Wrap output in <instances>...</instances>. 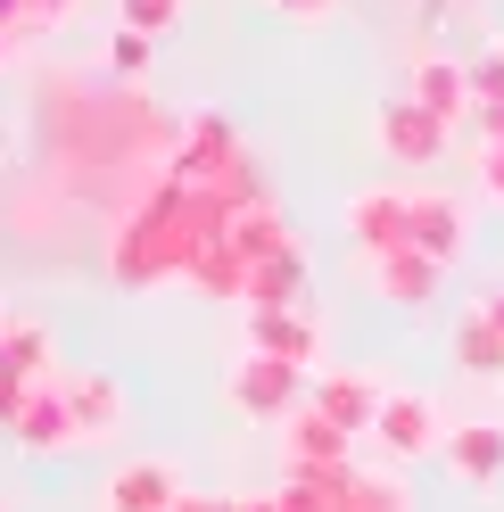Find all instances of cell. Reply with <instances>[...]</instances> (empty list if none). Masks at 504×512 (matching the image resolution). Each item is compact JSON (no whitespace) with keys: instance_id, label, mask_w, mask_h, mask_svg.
<instances>
[{"instance_id":"cell-20","label":"cell","mask_w":504,"mask_h":512,"mask_svg":"<svg viewBox=\"0 0 504 512\" xmlns=\"http://www.w3.org/2000/svg\"><path fill=\"white\" fill-rule=\"evenodd\" d=\"M248 306H306V248L248 265Z\"/></svg>"},{"instance_id":"cell-17","label":"cell","mask_w":504,"mask_h":512,"mask_svg":"<svg viewBox=\"0 0 504 512\" xmlns=\"http://www.w3.org/2000/svg\"><path fill=\"white\" fill-rule=\"evenodd\" d=\"M463 240H471V207L455 190H414V248L438 256V265H455Z\"/></svg>"},{"instance_id":"cell-1","label":"cell","mask_w":504,"mask_h":512,"mask_svg":"<svg viewBox=\"0 0 504 512\" xmlns=\"http://www.w3.org/2000/svg\"><path fill=\"white\" fill-rule=\"evenodd\" d=\"M306 389H314V372L290 364V356H240L232 380H224V397H232L240 422H273V430L306 405Z\"/></svg>"},{"instance_id":"cell-5","label":"cell","mask_w":504,"mask_h":512,"mask_svg":"<svg viewBox=\"0 0 504 512\" xmlns=\"http://www.w3.org/2000/svg\"><path fill=\"white\" fill-rule=\"evenodd\" d=\"M58 389H67V413H75V446H108V438H124V422H133V397H124L116 372H67Z\"/></svg>"},{"instance_id":"cell-2","label":"cell","mask_w":504,"mask_h":512,"mask_svg":"<svg viewBox=\"0 0 504 512\" xmlns=\"http://www.w3.org/2000/svg\"><path fill=\"white\" fill-rule=\"evenodd\" d=\"M372 446L389 455V471L438 463V446H447V413H438V397L430 389H389L381 397V422H372Z\"/></svg>"},{"instance_id":"cell-31","label":"cell","mask_w":504,"mask_h":512,"mask_svg":"<svg viewBox=\"0 0 504 512\" xmlns=\"http://www.w3.org/2000/svg\"><path fill=\"white\" fill-rule=\"evenodd\" d=\"M174 512H232V496H182Z\"/></svg>"},{"instance_id":"cell-6","label":"cell","mask_w":504,"mask_h":512,"mask_svg":"<svg viewBox=\"0 0 504 512\" xmlns=\"http://www.w3.org/2000/svg\"><path fill=\"white\" fill-rule=\"evenodd\" d=\"M438 471L455 488H496L504 479V422L496 413H471V422H447V446H438Z\"/></svg>"},{"instance_id":"cell-18","label":"cell","mask_w":504,"mask_h":512,"mask_svg":"<svg viewBox=\"0 0 504 512\" xmlns=\"http://www.w3.org/2000/svg\"><path fill=\"white\" fill-rule=\"evenodd\" d=\"M191 290H199V298H224V306H248V256H240L224 232L191 256Z\"/></svg>"},{"instance_id":"cell-28","label":"cell","mask_w":504,"mask_h":512,"mask_svg":"<svg viewBox=\"0 0 504 512\" xmlns=\"http://www.w3.org/2000/svg\"><path fill=\"white\" fill-rule=\"evenodd\" d=\"M265 9H281V17H298V25H323L339 0H265Z\"/></svg>"},{"instance_id":"cell-30","label":"cell","mask_w":504,"mask_h":512,"mask_svg":"<svg viewBox=\"0 0 504 512\" xmlns=\"http://www.w3.org/2000/svg\"><path fill=\"white\" fill-rule=\"evenodd\" d=\"M0 34H17V42H25V0H0Z\"/></svg>"},{"instance_id":"cell-29","label":"cell","mask_w":504,"mask_h":512,"mask_svg":"<svg viewBox=\"0 0 504 512\" xmlns=\"http://www.w3.org/2000/svg\"><path fill=\"white\" fill-rule=\"evenodd\" d=\"M471 306H480V314H488V323L504 331V273H496V281H488V290H480V298H471Z\"/></svg>"},{"instance_id":"cell-9","label":"cell","mask_w":504,"mask_h":512,"mask_svg":"<svg viewBox=\"0 0 504 512\" xmlns=\"http://www.w3.org/2000/svg\"><path fill=\"white\" fill-rule=\"evenodd\" d=\"M232 166H248V149H240V124H232L224 108H191V124H182V141H174V174L224 182Z\"/></svg>"},{"instance_id":"cell-25","label":"cell","mask_w":504,"mask_h":512,"mask_svg":"<svg viewBox=\"0 0 504 512\" xmlns=\"http://www.w3.org/2000/svg\"><path fill=\"white\" fill-rule=\"evenodd\" d=\"M471 182H480L488 207H504V149H480V141H471Z\"/></svg>"},{"instance_id":"cell-27","label":"cell","mask_w":504,"mask_h":512,"mask_svg":"<svg viewBox=\"0 0 504 512\" xmlns=\"http://www.w3.org/2000/svg\"><path fill=\"white\" fill-rule=\"evenodd\" d=\"M471 141H480V149H504V100H480V108H471Z\"/></svg>"},{"instance_id":"cell-11","label":"cell","mask_w":504,"mask_h":512,"mask_svg":"<svg viewBox=\"0 0 504 512\" xmlns=\"http://www.w3.org/2000/svg\"><path fill=\"white\" fill-rule=\"evenodd\" d=\"M381 397H389V380L381 372H356V364L348 372H323L306 389V405H323L331 422L348 430V438H364V446H372V422H381Z\"/></svg>"},{"instance_id":"cell-21","label":"cell","mask_w":504,"mask_h":512,"mask_svg":"<svg viewBox=\"0 0 504 512\" xmlns=\"http://www.w3.org/2000/svg\"><path fill=\"white\" fill-rule=\"evenodd\" d=\"M339 512H414V496H405V479L397 471H364L348 479V496H339Z\"/></svg>"},{"instance_id":"cell-34","label":"cell","mask_w":504,"mask_h":512,"mask_svg":"<svg viewBox=\"0 0 504 512\" xmlns=\"http://www.w3.org/2000/svg\"><path fill=\"white\" fill-rule=\"evenodd\" d=\"M0 331H9V306H0Z\"/></svg>"},{"instance_id":"cell-32","label":"cell","mask_w":504,"mask_h":512,"mask_svg":"<svg viewBox=\"0 0 504 512\" xmlns=\"http://www.w3.org/2000/svg\"><path fill=\"white\" fill-rule=\"evenodd\" d=\"M232 512H281V496H232Z\"/></svg>"},{"instance_id":"cell-26","label":"cell","mask_w":504,"mask_h":512,"mask_svg":"<svg viewBox=\"0 0 504 512\" xmlns=\"http://www.w3.org/2000/svg\"><path fill=\"white\" fill-rule=\"evenodd\" d=\"M75 17V0H25V34H58Z\"/></svg>"},{"instance_id":"cell-23","label":"cell","mask_w":504,"mask_h":512,"mask_svg":"<svg viewBox=\"0 0 504 512\" xmlns=\"http://www.w3.org/2000/svg\"><path fill=\"white\" fill-rule=\"evenodd\" d=\"M108 67H116L124 83H141V75L157 67V34H133V25H116V34H108Z\"/></svg>"},{"instance_id":"cell-4","label":"cell","mask_w":504,"mask_h":512,"mask_svg":"<svg viewBox=\"0 0 504 512\" xmlns=\"http://www.w3.org/2000/svg\"><path fill=\"white\" fill-rule=\"evenodd\" d=\"M348 240L364 248V265L389 256V248H414V190H397V182L356 190V199H348Z\"/></svg>"},{"instance_id":"cell-8","label":"cell","mask_w":504,"mask_h":512,"mask_svg":"<svg viewBox=\"0 0 504 512\" xmlns=\"http://www.w3.org/2000/svg\"><path fill=\"white\" fill-rule=\"evenodd\" d=\"M182 496V471L166 463V455H133V463H116L108 479H100V512H174Z\"/></svg>"},{"instance_id":"cell-12","label":"cell","mask_w":504,"mask_h":512,"mask_svg":"<svg viewBox=\"0 0 504 512\" xmlns=\"http://www.w3.org/2000/svg\"><path fill=\"white\" fill-rule=\"evenodd\" d=\"M364 273H372V298L397 306V314H422V306L438 298V281H447V265L422 256V248H389V256H372Z\"/></svg>"},{"instance_id":"cell-14","label":"cell","mask_w":504,"mask_h":512,"mask_svg":"<svg viewBox=\"0 0 504 512\" xmlns=\"http://www.w3.org/2000/svg\"><path fill=\"white\" fill-rule=\"evenodd\" d=\"M281 446H290V463H298V471H348L364 438H348L323 405H298L290 422H281Z\"/></svg>"},{"instance_id":"cell-3","label":"cell","mask_w":504,"mask_h":512,"mask_svg":"<svg viewBox=\"0 0 504 512\" xmlns=\"http://www.w3.org/2000/svg\"><path fill=\"white\" fill-rule=\"evenodd\" d=\"M372 141H381L389 166H438V157H447V141H455V124L430 116L414 91H389L381 116H372Z\"/></svg>"},{"instance_id":"cell-7","label":"cell","mask_w":504,"mask_h":512,"mask_svg":"<svg viewBox=\"0 0 504 512\" xmlns=\"http://www.w3.org/2000/svg\"><path fill=\"white\" fill-rule=\"evenodd\" d=\"M240 339L248 356H290V364H323V323H314L306 306H248L240 314Z\"/></svg>"},{"instance_id":"cell-24","label":"cell","mask_w":504,"mask_h":512,"mask_svg":"<svg viewBox=\"0 0 504 512\" xmlns=\"http://www.w3.org/2000/svg\"><path fill=\"white\" fill-rule=\"evenodd\" d=\"M471 100H504V34L480 42V58H471Z\"/></svg>"},{"instance_id":"cell-15","label":"cell","mask_w":504,"mask_h":512,"mask_svg":"<svg viewBox=\"0 0 504 512\" xmlns=\"http://www.w3.org/2000/svg\"><path fill=\"white\" fill-rule=\"evenodd\" d=\"M224 240L248 256V265H265V256H298V248H306V240H298V223L281 215L273 199H240L232 223H224Z\"/></svg>"},{"instance_id":"cell-33","label":"cell","mask_w":504,"mask_h":512,"mask_svg":"<svg viewBox=\"0 0 504 512\" xmlns=\"http://www.w3.org/2000/svg\"><path fill=\"white\" fill-rule=\"evenodd\" d=\"M9 50H17V34H0V67H9Z\"/></svg>"},{"instance_id":"cell-19","label":"cell","mask_w":504,"mask_h":512,"mask_svg":"<svg viewBox=\"0 0 504 512\" xmlns=\"http://www.w3.org/2000/svg\"><path fill=\"white\" fill-rule=\"evenodd\" d=\"M455 372H471V380H504V331L488 323L480 306H463V323H455Z\"/></svg>"},{"instance_id":"cell-22","label":"cell","mask_w":504,"mask_h":512,"mask_svg":"<svg viewBox=\"0 0 504 512\" xmlns=\"http://www.w3.org/2000/svg\"><path fill=\"white\" fill-rule=\"evenodd\" d=\"M182 9H191V0H116V25H133V34H157V42H166L174 25H182Z\"/></svg>"},{"instance_id":"cell-13","label":"cell","mask_w":504,"mask_h":512,"mask_svg":"<svg viewBox=\"0 0 504 512\" xmlns=\"http://www.w3.org/2000/svg\"><path fill=\"white\" fill-rule=\"evenodd\" d=\"M405 91L430 108V116H447V124H471V58H455V50H422L414 58V75H405Z\"/></svg>"},{"instance_id":"cell-10","label":"cell","mask_w":504,"mask_h":512,"mask_svg":"<svg viewBox=\"0 0 504 512\" xmlns=\"http://www.w3.org/2000/svg\"><path fill=\"white\" fill-rule=\"evenodd\" d=\"M42 380H58L50 372V331L42 323H9V331H0V430L17 422V405L34 397Z\"/></svg>"},{"instance_id":"cell-16","label":"cell","mask_w":504,"mask_h":512,"mask_svg":"<svg viewBox=\"0 0 504 512\" xmlns=\"http://www.w3.org/2000/svg\"><path fill=\"white\" fill-rule=\"evenodd\" d=\"M9 438L25 446V455H67V446H75V413H67V389H58V380H42V389L17 405Z\"/></svg>"},{"instance_id":"cell-35","label":"cell","mask_w":504,"mask_h":512,"mask_svg":"<svg viewBox=\"0 0 504 512\" xmlns=\"http://www.w3.org/2000/svg\"><path fill=\"white\" fill-rule=\"evenodd\" d=\"M0 512H9V504H0Z\"/></svg>"}]
</instances>
